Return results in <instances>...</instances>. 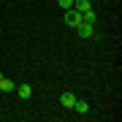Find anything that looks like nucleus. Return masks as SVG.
Listing matches in <instances>:
<instances>
[{"label":"nucleus","instance_id":"obj_1","mask_svg":"<svg viewBox=\"0 0 122 122\" xmlns=\"http://www.w3.org/2000/svg\"><path fill=\"white\" fill-rule=\"evenodd\" d=\"M65 25H68V27H79V25H81V11L68 8V11H65Z\"/></svg>","mask_w":122,"mask_h":122},{"label":"nucleus","instance_id":"obj_2","mask_svg":"<svg viewBox=\"0 0 122 122\" xmlns=\"http://www.w3.org/2000/svg\"><path fill=\"white\" fill-rule=\"evenodd\" d=\"M76 33L81 35V38H92V35H95V25H90V22H81L76 27Z\"/></svg>","mask_w":122,"mask_h":122},{"label":"nucleus","instance_id":"obj_3","mask_svg":"<svg viewBox=\"0 0 122 122\" xmlns=\"http://www.w3.org/2000/svg\"><path fill=\"white\" fill-rule=\"evenodd\" d=\"M60 103L65 106V109H73V103H76V95H73V92H62V95H60Z\"/></svg>","mask_w":122,"mask_h":122},{"label":"nucleus","instance_id":"obj_4","mask_svg":"<svg viewBox=\"0 0 122 122\" xmlns=\"http://www.w3.org/2000/svg\"><path fill=\"white\" fill-rule=\"evenodd\" d=\"M16 95L22 98V100H27V98L33 95V87H30V84H19V87H16Z\"/></svg>","mask_w":122,"mask_h":122},{"label":"nucleus","instance_id":"obj_5","mask_svg":"<svg viewBox=\"0 0 122 122\" xmlns=\"http://www.w3.org/2000/svg\"><path fill=\"white\" fill-rule=\"evenodd\" d=\"M0 90H3V92H14V90H16V84H14L11 79L3 76V79H0Z\"/></svg>","mask_w":122,"mask_h":122},{"label":"nucleus","instance_id":"obj_6","mask_svg":"<svg viewBox=\"0 0 122 122\" xmlns=\"http://www.w3.org/2000/svg\"><path fill=\"white\" fill-rule=\"evenodd\" d=\"M73 8L84 14V11H90V8H92V3H90V0H73Z\"/></svg>","mask_w":122,"mask_h":122},{"label":"nucleus","instance_id":"obj_7","mask_svg":"<svg viewBox=\"0 0 122 122\" xmlns=\"http://www.w3.org/2000/svg\"><path fill=\"white\" fill-rule=\"evenodd\" d=\"M73 109H76L79 114H90V103H87V100H79V98H76V103H73Z\"/></svg>","mask_w":122,"mask_h":122},{"label":"nucleus","instance_id":"obj_8","mask_svg":"<svg viewBox=\"0 0 122 122\" xmlns=\"http://www.w3.org/2000/svg\"><path fill=\"white\" fill-rule=\"evenodd\" d=\"M57 3H60L65 11H68V8H73V0H57Z\"/></svg>","mask_w":122,"mask_h":122},{"label":"nucleus","instance_id":"obj_9","mask_svg":"<svg viewBox=\"0 0 122 122\" xmlns=\"http://www.w3.org/2000/svg\"><path fill=\"white\" fill-rule=\"evenodd\" d=\"M0 79H3V71H0Z\"/></svg>","mask_w":122,"mask_h":122}]
</instances>
